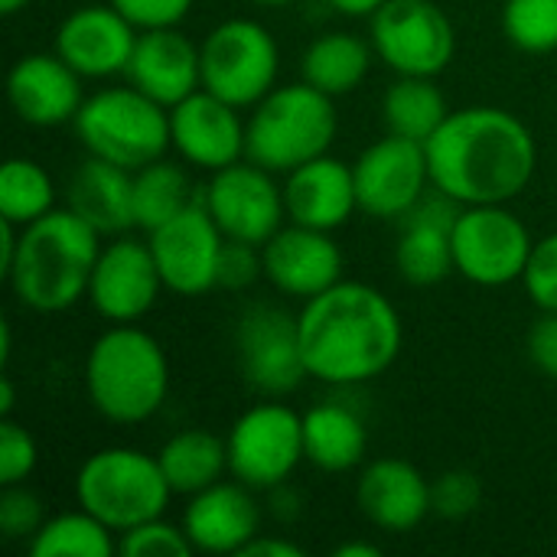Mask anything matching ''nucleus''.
I'll return each mask as SVG.
<instances>
[{
	"label": "nucleus",
	"mask_w": 557,
	"mask_h": 557,
	"mask_svg": "<svg viewBox=\"0 0 557 557\" xmlns=\"http://www.w3.org/2000/svg\"><path fill=\"white\" fill-rule=\"evenodd\" d=\"M55 209L52 176L26 157H13L0 170V219L16 222L20 228L42 219Z\"/></svg>",
	"instance_id": "nucleus-33"
},
{
	"label": "nucleus",
	"mask_w": 557,
	"mask_h": 557,
	"mask_svg": "<svg viewBox=\"0 0 557 557\" xmlns=\"http://www.w3.org/2000/svg\"><path fill=\"white\" fill-rule=\"evenodd\" d=\"M460 209L463 206L457 199L434 189V193H424L421 202L401 219L405 232L395 248V264H398V274L411 287H434L447 274L457 271L450 228H454Z\"/></svg>",
	"instance_id": "nucleus-22"
},
{
	"label": "nucleus",
	"mask_w": 557,
	"mask_h": 557,
	"mask_svg": "<svg viewBox=\"0 0 557 557\" xmlns=\"http://www.w3.org/2000/svg\"><path fill=\"white\" fill-rule=\"evenodd\" d=\"M196 552L186 529L170 525L163 516L140 522L117 539V555L124 557H189Z\"/></svg>",
	"instance_id": "nucleus-35"
},
{
	"label": "nucleus",
	"mask_w": 557,
	"mask_h": 557,
	"mask_svg": "<svg viewBox=\"0 0 557 557\" xmlns=\"http://www.w3.org/2000/svg\"><path fill=\"white\" fill-rule=\"evenodd\" d=\"M529 359L532 366L557 382V313H542L529 330Z\"/></svg>",
	"instance_id": "nucleus-42"
},
{
	"label": "nucleus",
	"mask_w": 557,
	"mask_h": 557,
	"mask_svg": "<svg viewBox=\"0 0 557 557\" xmlns=\"http://www.w3.org/2000/svg\"><path fill=\"white\" fill-rule=\"evenodd\" d=\"M255 3H261V7H287L294 0H255Z\"/></svg>",
	"instance_id": "nucleus-49"
},
{
	"label": "nucleus",
	"mask_w": 557,
	"mask_h": 557,
	"mask_svg": "<svg viewBox=\"0 0 557 557\" xmlns=\"http://www.w3.org/2000/svg\"><path fill=\"white\" fill-rule=\"evenodd\" d=\"M72 124L91 157L111 160L131 173L160 160L173 147L170 108L147 98L134 85L95 91L82 101Z\"/></svg>",
	"instance_id": "nucleus-7"
},
{
	"label": "nucleus",
	"mask_w": 557,
	"mask_h": 557,
	"mask_svg": "<svg viewBox=\"0 0 557 557\" xmlns=\"http://www.w3.org/2000/svg\"><path fill=\"white\" fill-rule=\"evenodd\" d=\"M13 405H16L13 379L3 375V379H0V418H10V414H13Z\"/></svg>",
	"instance_id": "nucleus-47"
},
{
	"label": "nucleus",
	"mask_w": 557,
	"mask_h": 557,
	"mask_svg": "<svg viewBox=\"0 0 557 557\" xmlns=\"http://www.w3.org/2000/svg\"><path fill=\"white\" fill-rule=\"evenodd\" d=\"M297 330L310 379L326 385L379 379L398 359L405 339L395 304L362 281H336L304 300Z\"/></svg>",
	"instance_id": "nucleus-2"
},
{
	"label": "nucleus",
	"mask_w": 557,
	"mask_h": 557,
	"mask_svg": "<svg viewBox=\"0 0 557 557\" xmlns=\"http://www.w3.org/2000/svg\"><path fill=\"white\" fill-rule=\"evenodd\" d=\"M454 264L457 274L480 287H506L522 281L532 258V235L506 202L490 206H463L454 228Z\"/></svg>",
	"instance_id": "nucleus-9"
},
{
	"label": "nucleus",
	"mask_w": 557,
	"mask_h": 557,
	"mask_svg": "<svg viewBox=\"0 0 557 557\" xmlns=\"http://www.w3.org/2000/svg\"><path fill=\"white\" fill-rule=\"evenodd\" d=\"M39 463V447L33 434L13 418H0V486L26 483Z\"/></svg>",
	"instance_id": "nucleus-37"
},
{
	"label": "nucleus",
	"mask_w": 557,
	"mask_h": 557,
	"mask_svg": "<svg viewBox=\"0 0 557 557\" xmlns=\"http://www.w3.org/2000/svg\"><path fill=\"white\" fill-rule=\"evenodd\" d=\"M101 235L69 206L20 228V248L7 281L23 307L62 313L88 297V281L101 255Z\"/></svg>",
	"instance_id": "nucleus-3"
},
{
	"label": "nucleus",
	"mask_w": 557,
	"mask_h": 557,
	"mask_svg": "<svg viewBox=\"0 0 557 557\" xmlns=\"http://www.w3.org/2000/svg\"><path fill=\"white\" fill-rule=\"evenodd\" d=\"M359 209L372 219H405L431 186L428 150L418 140L385 134L352 163Z\"/></svg>",
	"instance_id": "nucleus-14"
},
{
	"label": "nucleus",
	"mask_w": 557,
	"mask_h": 557,
	"mask_svg": "<svg viewBox=\"0 0 557 557\" xmlns=\"http://www.w3.org/2000/svg\"><path fill=\"white\" fill-rule=\"evenodd\" d=\"M7 98L20 121L33 127H59L75 121L85 91L82 75L59 52H29L7 75Z\"/></svg>",
	"instance_id": "nucleus-21"
},
{
	"label": "nucleus",
	"mask_w": 557,
	"mask_h": 557,
	"mask_svg": "<svg viewBox=\"0 0 557 557\" xmlns=\"http://www.w3.org/2000/svg\"><path fill=\"white\" fill-rule=\"evenodd\" d=\"M264 277L287 297L310 300L343 281V251L330 232L307 225H281L261 245Z\"/></svg>",
	"instance_id": "nucleus-18"
},
{
	"label": "nucleus",
	"mask_w": 557,
	"mask_h": 557,
	"mask_svg": "<svg viewBox=\"0 0 557 557\" xmlns=\"http://www.w3.org/2000/svg\"><path fill=\"white\" fill-rule=\"evenodd\" d=\"M69 209L98 235H124L134 222V173L91 157L69 180Z\"/></svg>",
	"instance_id": "nucleus-26"
},
{
	"label": "nucleus",
	"mask_w": 557,
	"mask_h": 557,
	"mask_svg": "<svg viewBox=\"0 0 557 557\" xmlns=\"http://www.w3.org/2000/svg\"><path fill=\"white\" fill-rule=\"evenodd\" d=\"M228 473L251 490H277L307 460L304 414L281 401L248 408L228 431Z\"/></svg>",
	"instance_id": "nucleus-10"
},
{
	"label": "nucleus",
	"mask_w": 557,
	"mask_h": 557,
	"mask_svg": "<svg viewBox=\"0 0 557 557\" xmlns=\"http://www.w3.org/2000/svg\"><path fill=\"white\" fill-rule=\"evenodd\" d=\"M356 503L382 532H411L431 516V483L408 460H372L356 483Z\"/></svg>",
	"instance_id": "nucleus-24"
},
{
	"label": "nucleus",
	"mask_w": 557,
	"mask_h": 557,
	"mask_svg": "<svg viewBox=\"0 0 557 557\" xmlns=\"http://www.w3.org/2000/svg\"><path fill=\"white\" fill-rule=\"evenodd\" d=\"M447 114V98L428 75H398V82L382 95V121L388 134L418 144H428Z\"/></svg>",
	"instance_id": "nucleus-30"
},
{
	"label": "nucleus",
	"mask_w": 557,
	"mask_h": 557,
	"mask_svg": "<svg viewBox=\"0 0 557 557\" xmlns=\"http://www.w3.org/2000/svg\"><path fill=\"white\" fill-rule=\"evenodd\" d=\"M483 486L470 470H450L431 483V512L441 519H467L480 509Z\"/></svg>",
	"instance_id": "nucleus-36"
},
{
	"label": "nucleus",
	"mask_w": 557,
	"mask_h": 557,
	"mask_svg": "<svg viewBox=\"0 0 557 557\" xmlns=\"http://www.w3.org/2000/svg\"><path fill=\"white\" fill-rule=\"evenodd\" d=\"M46 516H42V503L33 490H26L23 483L3 486L0 493V532L3 539L16 542V539H33L42 529Z\"/></svg>",
	"instance_id": "nucleus-39"
},
{
	"label": "nucleus",
	"mask_w": 557,
	"mask_h": 557,
	"mask_svg": "<svg viewBox=\"0 0 557 557\" xmlns=\"http://www.w3.org/2000/svg\"><path fill=\"white\" fill-rule=\"evenodd\" d=\"M522 284L542 313H557V232L535 242Z\"/></svg>",
	"instance_id": "nucleus-38"
},
{
	"label": "nucleus",
	"mask_w": 557,
	"mask_h": 557,
	"mask_svg": "<svg viewBox=\"0 0 557 557\" xmlns=\"http://www.w3.org/2000/svg\"><path fill=\"white\" fill-rule=\"evenodd\" d=\"M183 529L196 552L206 555H238L261 529V509L245 483H212L209 490L189 496Z\"/></svg>",
	"instance_id": "nucleus-23"
},
{
	"label": "nucleus",
	"mask_w": 557,
	"mask_h": 557,
	"mask_svg": "<svg viewBox=\"0 0 557 557\" xmlns=\"http://www.w3.org/2000/svg\"><path fill=\"white\" fill-rule=\"evenodd\" d=\"M108 3L121 10L137 29H160V26L183 23L196 0H108Z\"/></svg>",
	"instance_id": "nucleus-41"
},
{
	"label": "nucleus",
	"mask_w": 557,
	"mask_h": 557,
	"mask_svg": "<svg viewBox=\"0 0 557 557\" xmlns=\"http://www.w3.org/2000/svg\"><path fill=\"white\" fill-rule=\"evenodd\" d=\"M160 290L163 277L150 251V242L114 235V242L101 248L88 281V300L104 320L137 323L153 310Z\"/></svg>",
	"instance_id": "nucleus-16"
},
{
	"label": "nucleus",
	"mask_w": 557,
	"mask_h": 557,
	"mask_svg": "<svg viewBox=\"0 0 557 557\" xmlns=\"http://www.w3.org/2000/svg\"><path fill=\"white\" fill-rule=\"evenodd\" d=\"M369 431L362 418L339 405L323 401L304 414V450L313 467L323 473H349L366 460Z\"/></svg>",
	"instance_id": "nucleus-27"
},
{
	"label": "nucleus",
	"mask_w": 557,
	"mask_h": 557,
	"mask_svg": "<svg viewBox=\"0 0 557 557\" xmlns=\"http://www.w3.org/2000/svg\"><path fill=\"white\" fill-rule=\"evenodd\" d=\"M16 248H20V225L10 219H0V271H3V277L16 258Z\"/></svg>",
	"instance_id": "nucleus-44"
},
{
	"label": "nucleus",
	"mask_w": 557,
	"mask_h": 557,
	"mask_svg": "<svg viewBox=\"0 0 557 557\" xmlns=\"http://www.w3.org/2000/svg\"><path fill=\"white\" fill-rule=\"evenodd\" d=\"M503 29L509 42L522 52H555L557 49V0H506Z\"/></svg>",
	"instance_id": "nucleus-34"
},
{
	"label": "nucleus",
	"mask_w": 557,
	"mask_h": 557,
	"mask_svg": "<svg viewBox=\"0 0 557 557\" xmlns=\"http://www.w3.org/2000/svg\"><path fill=\"white\" fill-rule=\"evenodd\" d=\"M372 42L356 33H323L300 59V75L330 98H343L362 85L372 65Z\"/></svg>",
	"instance_id": "nucleus-28"
},
{
	"label": "nucleus",
	"mask_w": 557,
	"mask_h": 557,
	"mask_svg": "<svg viewBox=\"0 0 557 557\" xmlns=\"http://www.w3.org/2000/svg\"><path fill=\"white\" fill-rule=\"evenodd\" d=\"M336 557H379L382 548L372 545V542H346V545H336Z\"/></svg>",
	"instance_id": "nucleus-46"
},
{
	"label": "nucleus",
	"mask_w": 557,
	"mask_h": 557,
	"mask_svg": "<svg viewBox=\"0 0 557 557\" xmlns=\"http://www.w3.org/2000/svg\"><path fill=\"white\" fill-rule=\"evenodd\" d=\"M424 150L431 186L460 206L516 199L532 183L539 163L532 131L512 111L493 104L450 111Z\"/></svg>",
	"instance_id": "nucleus-1"
},
{
	"label": "nucleus",
	"mask_w": 557,
	"mask_h": 557,
	"mask_svg": "<svg viewBox=\"0 0 557 557\" xmlns=\"http://www.w3.org/2000/svg\"><path fill=\"white\" fill-rule=\"evenodd\" d=\"M238 557H304V548L287 542V539H268V535H255Z\"/></svg>",
	"instance_id": "nucleus-43"
},
{
	"label": "nucleus",
	"mask_w": 557,
	"mask_h": 557,
	"mask_svg": "<svg viewBox=\"0 0 557 557\" xmlns=\"http://www.w3.org/2000/svg\"><path fill=\"white\" fill-rule=\"evenodd\" d=\"M284 206H287V219L307 228L333 232L346 225L349 215L359 209L352 166L346 160L323 153L290 170L284 183Z\"/></svg>",
	"instance_id": "nucleus-25"
},
{
	"label": "nucleus",
	"mask_w": 557,
	"mask_h": 557,
	"mask_svg": "<svg viewBox=\"0 0 557 557\" xmlns=\"http://www.w3.org/2000/svg\"><path fill=\"white\" fill-rule=\"evenodd\" d=\"M339 131V114L330 95L310 82L277 85L268 91L245 131V157L271 173H290L330 150Z\"/></svg>",
	"instance_id": "nucleus-5"
},
{
	"label": "nucleus",
	"mask_w": 557,
	"mask_h": 557,
	"mask_svg": "<svg viewBox=\"0 0 557 557\" xmlns=\"http://www.w3.org/2000/svg\"><path fill=\"white\" fill-rule=\"evenodd\" d=\"M124 75L127 85L160 101L163 108H173L202 88L199 46L189 36H183L176 26L140 29Z\"/></svg>",
	"instance_id": "nucleus-20"
},
{
	"label": "nucleus",
	"mask_w": 557,
	"mask_h": 557,
	"mask_svg": "<svg viewBox=\"0 0 557 557\" xmlns=\"http://www.w3.org/2000/svg\"><path fill=\"white\" fill-rule=\"evenodd\" d=\"M206 209L225 238L264 245L287 219L284 189L274 183V173L258 163H232L212 173L206 193Z\"/></svg>",
	"instance_id": "nucleus-12"
},
{
	"label": "nucleus",
	"mask_w": 557,
	"mask_h": 557,
	"mask_svg": "<svg viewBox=\"0 0 557 557\" xmlns=\"http://www.w3.org/2000/svg\"><path fill=\"white\" fill-rule=\"evenodd\" d=\"M170 483L153 454L134 447H104L91 454L75 476V499L111 532H127L160 519L170 506Z\"/></svg>",
	"instance_id": "nucleus-6"
},
{
	"label": "nucleus",
	"mask_w": 557,
	"mask_h": 557,
	"mask_svg": "<svg viewBox=\"0 0 557 557\" xmlns=\"http://www.w3.org/2000/svg\"><path fill=\"white\" fill-rule=\"evenodd\" d=\"M147 242L166 290L199 297L219 287V258L225 235L202 199H193L183 212L153 228Z\"/></svg>",
	"instance_id": "nucleus-13"
},
{
	"label": "nucleus",
	"mask_w": 557,
	"mask_h": 557,
	"mask_svg": "<svg viewBox=\"0 0 557 557\" xmlns=\"http://www.w3.org/2000/svg\"><path fill=\"white\" fill-rule=\"evenodd\" d=\"M372 49L398 75H441L457 49L450 16L434 0H385L372 13Z\"/></svg>",
	"instance_id": "nucleus-11"
},
{
	"label": "nucleus",
	"mask_w": 557,
	"mask_h": 557,
	"mask_svg": "<svg viewBox=\"0 0 557 557\" xmlns=\"http://www.w3.org/2000/svg\"><path fill=\"white\" fill-rule=\"evenodd\" d=\"M193 202L186 173L170 160H153L140 170H134V222L147 235L170 222L176 212H183Z\"/></svg>",
	"instance_id": "nucleus-32"
},
{
	"label": "nucleus",
	"mask_w": 557,
	"mask_h": 557,
	"mask_svg": "<svg viewBox=\"0 0 557 557\" xmlns=\"http://www.w3.org/2000/svg\"><path fill=\"white\" fill-rule=\"evenodd\" d=\"M238 359L245 382L268 398L290 395L310 375L300 349L297 317L274 304H255L242 313Z\"/></svg>",
	"instance_id": "nucleus-15"
},
{
	"label": "nucleus",
	"mask_w": 557,
	"mask_h": 557,
	"mask_svg": "<svg viewBox=\"0 0 557 557\" xmlns=\"http://www.w3.org/2000/svg\"><path fill=\"white\" fill-rule=\"evenodd\" d=\"M114 535L117 532L78 506L75 512L46 519L26 548L33 557H111L117 555Z\"/></svg>",
	"instance_id": "nucleus-31"
},
{
	"label": "nucleus",
	"mask_w": 557,
	"mask_h": 557,
	"mask_svg": "<svg viewBox=\"0 0 557 557\" xmlns=\"http://www.w3.org/2000/svg\"><path fill=\"white\" fill-rule=\"evenodd\" d=\"M242 108L222 101L219 95L199 88L180 104L170 108V140L176 153L199 166V170H222L242 160L245 153V131L238 117Z\"/></svg>",
	"instance_id": "nucleus-17"
},
{
	"label": "nucleus",
	"mask_w": 557,
	"mask_h": 557,
	"mask_svg": "<svg viewBox=\"0 0 557 557\" xmlns=\"http://www.w3.org/2000/svg\"><path fill=\"white\" fill-rule=\"evenodd\" d=\"M85 392L91 408L111 424L150 421L170 392L163 346L134 323H114L88 349Z\"/></svg>",
	"instance_id": "nucleus-4"
},
{
	"label": "nucleus",
	"mask_w": 557,
	"mask_h": 557,
	"mask_svg": "<svg viewBox=\"0 0 557 557\" xmlns=\"http://www.w3.org/2000/svg\"><path fill=\"white\" fill-rule=\"evenodd\" d=\"M261 274H264L261 248L258 245H248V242L225 238L222 258H219V287L242 290V287L255 284Z\"/></svg>",
	"instance_id": "nucleus-40"
},
{
	"label": "nucleus",
	"mask_w": 557,
	"mask_h": 557,
	"mask_svg": "<svg viewBox=\"0 0 557 557\" xmlns=\"http://www.w3.org/2000/svg\"><path fill=\"white\" fill-rule=\"evenodd\" d=\"M137 33L140 29L111 3H88L59 23L55 52L82 78H104L127 69Z\"/></svg>",
	"instance_id": "nucleus-19"
},
{
	"label": "nucleus",
	"mask_w": 557,
	"mask_h": 557,
	"mask_svg": "<svg viewBox=\"0 0 557 557\" xmlns=\"http://www.w3.org/2000/svg\"><path fill=\"white\" fill-rule=\"evenodd\" d=\"M173 496H196L228 470V444L209 431H180L157 454Z\"/></svg>",
	"instance_id": "nucleus-29"
},
{
	"label": "nucleus",
	"mask_w": 557,
	"mask_h": 557,
	"mask_svg": "<svg viewBox=\"0 0 557 557\" xmlns=\"http://www.w3.org/2000/svg\"><path fill=\"white\" fill-rule=\"evenodd\" d=\"M26 3H29V0H0V10H3L7 16H13V13H20Z\"/></svg>",
	"instance_id": "nucleus-48"
},
{
	"label": "nucleus",
	"mask_w": 557,
	"mask_h": 557,
	"mask_svg": "<svg viewBox=\"0 0 557 557\" xmlns=\"http://www.w3.org/2000/svg\"><path fill=\"white\" fill-rule=\"evenodd\" d=\"M202 88L235 108H255L277 88V39L258 20H225L199 46Z\"/></svg>",
	"instance_id": "nucleus-8"
},
{
	"label": "nucleus",
	"mask_w": 557,
	"mask_h": 557,
	"mask_svg": "<svg viewBox=\"0 0 557 557\" xmlns=\"http://www.w3.org/2000/svg\"><path fill=\"white\" fill-rule=\"evenodd\" d=\"M385 0H330L333 10L346 13V16H372Z\"/></svg>",
	"instance_id": "nucleus-45"
}]
</instances>
